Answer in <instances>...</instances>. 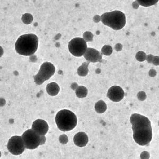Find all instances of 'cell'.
I'll list each match as a JSON object with an SVG mask.
<instances>
[{
    "label": "cell",
    "mask_w": 159,
    "mask_h": 159,
    "mask_svg": "<svg viewBox=\"0 0 159 159\" xmlns=\"http://www.w3.org/2000/svg\"><path fill=\"white\" fill-rule=\"evenodd\" d=\"M133 131V139L141 146H148L152 139V130L148 118L138 113L133 114L130 118Z\"/></svg>",
    "instance_id": "obj_1"
},
{
    "label": "cell",
    "mask_w": 159,
    "mask_h": 159,
    "mask_svg": "<svg viewBox=\"0 0 159 159\" xmlns=\"http://www.w3.org/2000/svg\"><path fill=\"white\" fill-rule=\"evenodd\" d=\"M38 38L33 33L23 35L19 37L15 49L20 55L29 56L35 54L38 46Z\"/></svg>",
    "instance_id": "obj_2"
},
{
    "label": "cell",
    "mask_w": 159,
    "mask_h": 159,
    "mask_svg": "<svg viewBox=\"0 0 159 159\" xmlns=\"http://www.w3.org/2000/svg\"><path fill=\"white\" fill-rule=\"evenodd\" d=\"M55 121L59 130L63 132L70 131L75 128L77 125V116L69 110H62L58 112Z\"/></svg>",
    "instance_id": "obj_3"
},
{
    "label": "cell",
    "mask_w": 159,
    "mask_h": 159,
    "mask_svg": "<svg viewBox=\"0 0 159 159\" xmlns=\"http://www.w3.org/2000/svg\"><path fill=\"white\" fill-rule=\"evenodd\" d=\"M103 24L115 30L123 29L126 24V17L124 13L118 10L106 12L101 17Z\"/></svg>",
    "instance_id": "obj_4"
},
{
    "label": "cell",
    "mask_w": 159,
    "mask_h": 159,
    "mask_svg": "<svg viewBox=\"0 0 159 159\" xmlns=\"http://www.w3.org/2000/svg\"><path fill=\"white\" fill-rule=\"evenodd\" d=\"M27 149L35 150L39 145L45 144L46 137L40 136L32 129H29L24 133L21 136Z\"/></svg>",
    "instance_id": "obj_5"
},
{
    "label": "cell",
    "mask_w": 159,
    "mask_h": 159,
    "mask_svg": "<svg viewBox=\"0 0 159 159\" xmlns=\"http://www.w3.org/2000/svg\"><path fill=\"white\" fill-rule=\"evenodd\" d=\"M55 68L52 63L45 62L41 65L38 73L34 77V81L37 85H41L54 75Z\"/></svg>",
    "instance_id": "obj_6"
},
{
    "label": "cell",
    "mask_w": 159,
    "mask_h": 159,
    "mask_svg": "<svg viewBox=\"0 0 159 159\" xmlns=\"http://www.w3.org/2000/svg\"><path fill=\"white\" fill-rule=\"evenodd\" d=\"M87 49L86 42L84 39L77 37L72 39L68 44L70 53L75 57H81L84 55Z\"/></svg>",
    "instance_id": "obj_7"
},
{
    "label": "cell",
    "mask_w": 159,
    "mask_h": 159,
    "mask_svg": "<svg viewBox=\"0 0 159 159\" xmlns=\"http://www.w3.org/2000/svg\"><path fill=\"white\" fill-rule=\"evenodd\" d=\"M7 148L9 151L15 156L21 155L26 148L22 137L20 136L11 137L7 143Z\"/></svg>",
    "instance_id": "obj_8"
},
{
    "label": "cell",
    "mask_w": 159,
    "mask_h": 159,
    "mask_svg": "<svg viewBox=\"0 0 159 159\" xmlns=\"http://www.w3.org/2000/svg\"><path fill=\"white\" fill-rule=\"evenodd\" d=\"M124 91L123 89L119 86H113L110 88L107 92V96L113 102H119L124 97Z\"/></svg>",
    "instance_id": "obj_9"
},
{
    "label": "cell",
    "mask_w": 159,
    "mask_h": 159,
    "mask_svg": "<svg viewBox=\"0 0 159 159\" xmlns=\"http://www.w3.org/2000/svg\"><path fill=\"white\" fill-rule=\"evenodd\" d=\"M31 129L40 136H45L48 131L49 126L46 121L38 119L33 122Z\"/></svg>",
    "instance_id": "obj_10"
},
{
    "label": "cell",
    "mask_w": 159,
    "mask_h": 159,
    "mask_svg": "<svg viewBox=\"0 0 159 159\" xmlns=\"http://www.w3.org/2000/svg\"><path fill=\"white\" fill-rule=\"evenodd\" d=\"M84 57L89 62H98L102 60V54L98 51L92 48H87Z\"/></svg>",
    "instance_id": "obj_11"
},
{
    "label": "cell",
    "mask_w": 159,
    "mask_h": 159,
    "mask_svg": "<svg viewBox=\"0 0 159 159\" xmlns=\"http://www.w3.org/2000/svg\"><path fill=\"white\" fill-rule=\"evenodd\" d=\"M74 143L77 146L82 148L86 146L89 142V138L84 132H79L75 134L74 139Z\"/></svg>",
    "instance_id": "obj_12"
},
{
    "label": "cell",
    "mask_w": 159,
    "mask_h": 159,
    "mask_svg": "<svg viewBox=\"0 0 159 159\" xmlns=\"http://www.w3.org/2000/svg\"><path fill=\"white\" fill-rule=\"evenodd\" d=\"M60 87L56 83L52 82L47 84L46 87V91L48 95L51 96H55L60 92Z\"/></svg>",
    "instance_id": "obj_13"
},
{
    "label": "cell",
    "mask_w": 159,
    "mask_h": 159,
    "mask_svg": "<svg viewBox=\"0 0 159 159\" xmlns=\"http://www.w3.org/2000/svg\"><path fill=\"white\" fill-rule=\"evenodd\" d=\"M89 65V62H84L77 69V74L80 77H86L89 73L88 66Z\"/></svg>",
    "instance_id": "obj_14"
},
{
    "label": "cell",
    "mask_w": 159,
    "mask_h": 159,
    "mask_svg": "<svg viewBox=\"0 0 159 159\" xmlns=\"http://www.w3.org/2000/svg\"><path fill=\"white\" fill-rule=\"evenodd\" d=\"M75 90L76 95L79 98H84L88 95V89L82 86H77Z\"/></svg>",
    "instance_id": "obj_15"
},
{
    "label": "cell",
    "mask_w": 159,
    "mask_h": 159,
    "mask_svg": "<svg viewBox=\"0 0 159 159\" xmlns=\"http://www.w3.org/2000/svg\"><path fill=\"white\" fill-rule=\"evenodd\" d=\"M95 109L98 113H103L107 110V105L104 101L100 100L95 103Z\"/></svg>",
    "instance_id": "obj_16"
},
{
    "label": "cell",
    "mask_w": 159,
    "mask_h": 159,
    "mask_svg": "<svg viewBox=\"0 0 159 159\" xmlns=\"http://www.w3.org/2000/svg\"><path fill=\"white\" fill-rule=\"evenodd\" d=\"M136 1L139 5L145 7H148L155 5L158 2L159 0H136Z\"/></svg>",
    "instance_id": "obj_17"
},
{
    "label": "cell",
    "mask_w": 159,
    "mask_h": 159,
    "mask_svg": "<svg viewBox=\"0 0 159 159\" xmlns=\"http://www.w3.org/2000/svg\"><path fill=\"white\" fill-rule=\"evenodd\" d=\"M21 20L24 24H29L33 21V16L30 13H24L22 15Z\"/></svg>",
    "instance_id": "obj_18"
},
{
    "label": "cell",
    "mask_w": 159,
    "mask_h": 159,
    "mask_svg": "<svg viewBox=\"0 0 159 159\" xmlns=\"http://www.w3.org/2000/svg\"><path fill=\"white\" fill-rule=\"evenodd\" d=\"M102 54L106 56H109L113 53V48L109 45H105L101 49Z\"/></svg>",
    "instance_id": "obj_19"
},
{
    "label": "cell",
    "mask_w": 159,
    "mask_h": 159,
    "mask_svg": "<svg viewBox=\"0 0 159 159\" xmlns=\"http://www.w3.org/2000/svg\"><path fill=\"white\" fill-rule=\"evenodd\" d=\"M136 59L139 62H143L146 60V54L143 51H139L136 55Z\"/></svg>",
    "instance_id": "obj_20"
},
{
    "label": "cell",
    "mask_w": 159,
    "mask_h": 159,
    "mask_svg": "<svg viewBox=\"0 0 159 159\" xmlns=\"http://www.w3.org/2000/svg\"><path fill=\"white\" fill-rule=\"evenodd\" d=\"M93 35L89 31H86L83 34V39L87 42H92L93 40Z\"/></svg>",
    "instance_id": "obj_21"
},
{
    "label": "cell",
    "mask_w": 159,
    "mask_h": 159,
    "mask_svg": "<svg viewBox=\"0 0 159 159\" xmlns=\"http://www.w3.org/2000/svg\"><path fill=\"white\" fill-rule=\"evenodd\" d=\"M137 98L140 101H144L146 99V93L144 92L140 91L138 93L137 95Z\"/></svg>",
    "instance_id": "obj_22"
},
{
    "label": "cell",
    "mask_w": 159,
    "mask_h": 159,
    "mask_svg": "<svg viewBox=\"0 0 159 159\" xmlns=\"http://www.w3.org/2000/svg\"><path fill=\"white\" fill-rule=\"evenodd\" d=\"M59 140L60 143H62V144H66L68 142V137L66 135H62L60 136L59 138Z\"/></svg>",
    "instance_id": "obj_23"
},
{
    "label": "cell",
    "mask_w": 159,
    "mask_h": 159,
    "mask_svg": "<svg viewBox=\"0 0 159 159\" xmlns=\"http://www.w3.org/2000/svg\"><path fill=\"white\" fill-rule=\"evenodd\" d=\"M149 157H150V154L148 152L144 151L141 153V159H149Z\"/></svg>",
    "instance_id": "obj_24"
},
{
    "label": "cell",
    "mask_w": 159,
    "mask_h": 159,
    "mask_svg": "<svg viewBox=\"0 0 159 159\" xmlns=\"http://www.w3.org/2000/svg\"><path fill=\"white\" fill-rule=\"evenodd\" d=\"M154 57V56L152 55H148L146 56V59L148 60V62L149 63H153Z\"/></svg>",
    "instance_id": "obj_25"
},
{
    "label": "cell",
    "mask_w": 159,
    "mask_h": 159,
    "mask_svg": "<svg viewBox=\"0 0 159 159\" xmlns=\"http://www.w3.org/2000/svg\"><path fill=\"white\" fill-rule=\"evenodd\" d=\"M153 63L155 65H159V57L154 56Z\"/></svg>",
    "instance_id": "obj_26"
},
{
    "label": "cell",
    "mask_w": 159,
    "mask_h": 159,
    "mask_svg": "<svg viewBox=\"0 0 159 159\" xmlns=\"http://www.w3.org/2000/svg\"><path fill=\"white\" fill-rule=\"evenodd\" d=\"M156 74H157V72H156L155 70H151L150 71V72H149V75H150V77H155Z\"/></svg>",
    "instance_id": "obj_27"
},
{
    "label": "cell",
    "mask_w": 159,
    "mask_h": 159,
    "mask_svg": "<svg viewBox=\"0 0 159 159\" xmlns=\"http://www.w3.org/2000/svg\"><path fill=\"white\" fill-rule=\"evenodd\" d=\"M78 86V85L76 83H74L72 84L71 87L73 90H75L77 89V87Z\"/></svg>",
    "instance_id": "obj_28"
},
{
    "label": "cell",
    "mask_w": 159,
    "mask_h": 159,
    "mask_svg": "<svg viewBox=\"0 0 159 159\" xmlns=\"http://www.w3.org/2000/svg\"><path fill=\"white\" fill-rule=\"evenodd\" d=\"M4 51L3 48L0 46V57L2 56V55H3Z\"/></svg>",
    "instance_id": "obj_29"
}]
</instances>
